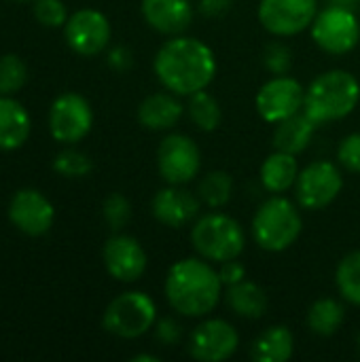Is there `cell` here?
Returning a JSON list of instances; mask_svg holds the SVG:
<instances>
[{
  "mask_svg": "<svg viewBox=\"0 0 360 362\" xmlns=\"http://www.w3.org/2000/svg\"><path fill=\"white\" fill-rule=\"evenodd\" d=\"M30 136V115L11 95L0 98V148L15 151Z\"/></svg>",
  "mask_w": 360,
  "mask_h": 362,
  "instance_id": "cell-21",
  "label": "cell"
},
{
  "mask_svg": "<svg viewBox=\"0 0 360 362\" xmlns=\"http://www.w3.org/2000/svg\"><path fill=\"white\" fill-rule=\"evenodd\" d=\"M299 165L295 155L284 153V151H274L261 165L259 178L261 185L265 187V191L274 193V195H282L286 193L291 187H295L297 176H299Z\"/></svg>",
  "mask_w": 360,
  "mask_h": 362,
  "instance_id": "cell-22",
  "label": "cell"
},
{
  "mask_svg": "<svg viewBox=\"0 0 360 362\" xmlns=\"http://www.w3.org/2000/svg\"><path fill=\"white\" fill-rule=\"evenodd\" d=\"M225 301L236 316L246 318V320H257V318L265 316V312L269 308L267 293L259 284L248 282V280L227 286Z\"/></svg>",
  "mask_w": 360,
  "mask_h": 362,
  "instance_id": "cell-23",
  "label": "cell"
},
{
  "mask_svg": "<svg viewBox=\"0 0 360 362\" xmlns=\"http://www.w3.org/2000/svg\"><path fill=\"white\" fill-rule=\"evenodd\" d=\"M170 308L187 318H206L223 297V282L210 261L189 257L176 261L163 284Z\"/></svg>",
  "mask_w": 360,
  "mask_h": 362,
  "instance_id": "cell-2",
  "label": "cell"
},
{
  "mask_svg": "<svg viewBox=\"0 0 360 362\" xmlns=\"http://www.w3.org/2000/svg\"><path fill=\"white\" fill-rule=\"evenodd\" d=\"M102 257L106 272L119 282H136L146 272V252L132 235H112L104 244Z\"/></svg>",
  "mask_w": 360,
  "mask_h": 362,
  "instance_id": "cell-17",
  "label": "cell"
},
{
  "mask_svg": "<svg viewBox=\"0 0 360 362\" xmlns=\"http://www.w3.org/2000/svg\"><path fill=\"white\" fill-rule=\"evenodd\" d=\"M28 81V66L19 55H2L0 57V93L13 95Z\"/></svg>",
  "mask_w": 360,
  "mask_h": 362,
  "instance_id": "cell-29",
  "label": "cell"
},
{
  "mask_svg": "<svg viewBox=\"0 0 360 362\" xmlns=\"http://www.w3.org/2000/svg\"><path fill=\"white\" fill-rule=\"evenodd\" d=\"M259 21L274 36H295L312 25L318 15V0H261Z\"/></svg>",
  "mask_w": 360,
  "mask_h": 362,
  "instance_id": "cell-11",
  "label": "cell"
},
{
  "mask_svg": "<svg viewBox=\"0 0 360 362\" xmlns=\"http://www.w3.org/2000/svg\"><path fill=\"white\" fill-rule=\"evenodd\" d=\"M337 161L352 174H360V132L346 136L337 146Z\"/></svg>",
  "mask_w": 360,
  "mask_h": 362,
  "instance_id": "cell-34",
  "label": "cell"
},
{
  "mask_svg": "<svg viewBox=\"0 0 360 362\" xmlns=\"http://www.w3.org/2000/svg\"><path fill=\"white\" fill-rule=\"evenodd\" d=\"M316 127L318 125L301 110V112L276 123L272 144H274L276 151H284V153H291V155L297 157L310 146Z\"/></svg>",
  "mask_w": 360,
  "mask_h": 362,
  "instance_id": "cell-20",
  "label": "cell"
},
{
  "mask_svg": "<svg viewBox=\"0 0 360 362\" xmlns=\"http://www.w3.org/2000/svg\"><path fill=\"white\" fill-rule=\"evenodd\" d=\"M144 21L159 34H182L193 21L191 0H142Z\"/></svg>",
  "mask_w": 360,
  "mask_h": 362,
  "instance_id": "cell-18",
  "label": "cell"
},
{
  "mask_svg": "<svg viewBox=\"0 0 360 362\" xmlns=\"http://www.w3.org/2000/svg\"><path fill=\"white\" fill-rule=\"evenodd\" d=\"M301 229V212L282 195H274L263 202L252 218V238L257 246L267 252H282L291 248L299 240Z\"/></svg>",
  "mask_w": 360,
  "mask_h": 362,
  "instance_id": "cell-4",
  "label": "cell"
},
{
  "mask_svg": "<svg viewBox=\"0 0 360 362\" xmlns=\"http://www.w3.org/2000/svg\"><path fill=\"white\" fill-rule=\"evenodd\" d=\"M216 272H219V278H221L223 286H233V284L246 280V267L238 259L221 263V267Z\"/></svg>",
  "mask_w": 360,
  "mask_h": 362,
  "instance_id": "cell-36",
  "label": "cell"
},
{
  "mask_svg": "<svg viewBox=\"0 0 360 362\" xmlns=\"http://www.w3.org/2000/svg\"><path fill=\"white\" fill-rule=\"evenodd\" d=\"M233 0H199L197 11L206 17H223L231 11Z\"/></svg>",
  "mask_w": 360,
  "mask_h": 362,
  "instance_id": "cell-37",
  "label": "cell"
},
{
  "mask_svg": "<svg viewBox=\"0 0 360 362\" xmlns=\"http://www.w3.org/2000/svg\"><path fill=\"white\" fill-rule=\"evenodd\" d=\"M157 322L155 301L140 291H129L115 297L102 318V325L108 333L121 339H138L149 333Z\"/></svg>",
  "mask_w": 360,
  "mask_h": 362,
  "instance_id": "cell-6",
  "label": "cell"
},
{
  "mask_svg": "<svg viewBox=\"0 0 360 362\" xmlns=\"http://www.w3.org/2000/svg\"><path fill=\"white\" fill-rule=\"evenodd\" d=\"M185 104L180 95L172 91H157L146 95L138 106V121L149 132H168L172 129L185 112Z\"/></svg>",
  "mask_w": 360,
  "mask_h": 362,
  "instance_id": "cell-19",
  "label": "cell"
},
{
  "mask_svg": "<svg viewBox=\"0 0 360 362\" xmlns=\"http://www.w3.org/2000/svg\"><path fill=\"white\" fill-rule=\"evenodd\" d=\"M360 102L359 78L342 68L318 74L306 89L303 112L316 123H333L346 119Z\"/></svg>",
  "mask_w": 360,
  "mask_h": 362,
  "instance_id": "cell-3",
  "label": "cell"
},
{
  "mask_svg": "<svg viewBox=\"0 0 360 362\" xmlns=\"http://www.w3.org/2000/svg\"><path fill=\"white\" fill-rule=\"evenodd\" d=\"M335 284L339 295L360 308V250H354L342 259L335 272Z\"/></svg>",
  "mask_w": 360,
  "mask_h": 362,
  "instance_id": "cell-28",
  "label": "cell"
},
{
  "mask_svg": "<svg viewBox=\"0 0 360 362\" xmlns=\"http://www.w3.org/2000/svg\"><path fill=\"white\" fill-rule=\"evenodd\" d=\"M153 68L168 91L189 98L214 81L216 57L204 40L176 34L159 47Z\"/></svg>",
  "mask_w": 360,
  "mask_h": 362,
  "instance_id": "cell-1",
  "label": "cell"
},
{
  "mask_svg": "<svg viewBox=\"0 0 360 362\" xmlns=\"http://www.w3.org/2000/svg\"><path fill=\"white\" fill-rule=\"evenodd\" d=\"M17 2H25V0H17Z\"/></svg>",
  "mask_w": 360,
  "mask_h": 362,
  "instance_id": "cell-41",
  "label": "cell"
},
{
  "mask_svg": "<svg viewBox=\"0 0 360 362\" xmlns=\"http://www.w3.org/2000/svg\"><path fill=\"white\" fill-rule=\"evenodd\" d=\"M314 42L329 55L350 53L360 40L359 17L352 8L331 4L325 11H318L316 19L310 25Z\"/></svg>",
  "mask_w": 360,
  "mask_h": 362,
  "instance_id": "cell-7",
  "label": "cell"
},
{
  "mask_svg": "<svg viewBox=\"0 0 360 362\" xmlns=\"http://www.w3.org/2000/svg\"><path fill=\"white\" fill-rule=\"evenodd\" d=\"M331 4H339V6H348V8H354L356 4H360V0H331Z\"/></svg>",
  "mask_w": 360,
  "mask_h": 362,
  "instance_id": "cell-40",
  "label": "cell"
},
{
  "mask_svg": "<svg viewBox=\"0 0 360 362\" xmlns=\"http://www.w3.org/2000/svg\"><path fill=\"white\" fill-rule=\"evenodd\" d=\"M11 223L25 235H45L55 221L53 204L36 189H21L13 195L8 206Z\"/></svg>",
  "mask_w": 360,
  "mask_h": 362,
  "instance_id": "cell-15",
  "label": "cell"
},
{
  "mask_svg": "<svg viewBox=\"0 0 360 362\" xmlns=\"http://www.w3.org/2000/svg\"><path fill=\"white\" fill-rule=\"evenodd\" d=\"M344 189L342 170L333 161L308 163L295 182V195L303 210H323L337 199Z\"/></svg>",
  "mask_w": 360,
  "mask_h": 362,
  "instance_id": "cell-8",
  "label": "cell"
},
{
  "mask_svg": "<svg viewBox=\"0 0 360 362\" xmlns=\"http://www.w3.org/2000/svg\"><path fill=\"white\" fill-rule=\"evenodd\" d=\"M91 159L81 153V151H74V148H68V151H62L55 161H53V170L66 178H83L91 172Z\"/></svg>",
  "mask_w": 360,
  "mask_h": 362,
  "instance_id": "cell-30",
  "label": "cell"
},
{
  "mask_svg": "<svg viewBox=\"0 0 360 362\" xmlns=\"http://www.w3.org/2000/svg\"><path fill=\"white\" fill-rule=\"evenodd\" d=\"M344 318H346L344 305L337 299L325 297V299H318L310 308V312H308V327L318 337H331V335L337 333V329L342 327Z\"/></svg>",
  "mask_w": 360,
  "mask_h": 362,
  "instance_id": "cell-25",
  "label": "cell"
},
{
  "mask_svg": "<svg viewBox=\"0 0 360 362\" xmlns=\"http://www.w3.org/2000/svg\"><path fill=\"white\" fill-rule=\"evenodd\" d=\"M34 15L47 28H62L68 21L66 4L62 0H36Z\"/></svg>",
  "mask_w": 360,
  "mask_h": 362,
  "instance_id": "cell-33",
  "label": "cell"
},
{
  "mask_svg": "<svg viewBox=\"0 0 360 362\" xmlns=\"http://www.w3.org/2000/svg\"><path fill=\"white\" fill-rule=\"evenodd\" d=\"M157 168L168 185H189L202 170L199 146L185 134H168L157 148Z\"/></svg>",
  "mask_w": 360,
  "mask_h": 362,
  "instance_id": "cell-9",
  "label": "cell"
},
{
  "mask_svg": "<svg viewBox=\"0 0 360 362\" xmlns=\"http://www.w3.org/2000/svg\"><path fill=\"white\" fill-rule=\"evenodd\" d=\"M108 64L115 68V70H127L129 66H132V53H129V49H125V47H115L110 53H108Z\"/></svg>",
  "mask_w": 360,
  "mask_h": 362,
  "instance_id": "cell-38",
  "label": "cell"
},
{
  "mask_svg": "<svg viewBox=\"0 0 360 362\" xmlns=\"http://www.w3.org/2000/svg\"><path fill=\"white\" fill-rule=\"evenodd\" d=\"M231 195H233V178L229 172H223V170L208 172L197 185V197L202 199L204 206L212 210L227 206Z\"/></svg>",
  "mask_w": 360,
  "mask_h": 362,
  "instance_id": "cell-27",
  "label": "cell"
},
{
  "mask_svg": "<svg viewBox=\"0 0 360 362\" xmlns=\"http://www.w3.org/2000/svg\"><path fill=\"white\" fill-rule=\"evenodd\" d=\"M240 346V333L223 318H206L189 335V354L199 362L229 361Z\"/></svg>",
  "mask_w": 360,
  "mask_h": 362,
  "instance_id": "cell-13",
  "label": "cell"
},
{
  "mask_svg": "<svg viewBox=\"0 0 360 362\" xmlns=\"http://www.w3.org/2000/svg\"><path fill=\"white\" fill-rule=\"evenodd\" d=\"M66 40L79 55H98L110 42V21L104 13L95 8H81L68 17L64 25Z\"/></svg>",
  "mask_w": 360,
  "mask_h": 362,
  "instance_id": "cell-14",
  "label": "cell"
},
{
  "mask_svg": "<svg viewBox=\"0 0 360 362\" xmlns=\"http://www.w3.org/2000/svg\"><path fill=\"white\" fill-rule=\"evenodd\" d=\"M263 64H265L267 72H272L274 76L289 74L291 68H293V51H291V47H286L280 40H272L263 51Z\"/></svg>",
  "mask_w": 360,
  "mask_h": 362,
  "instance_id": "cell-32",
  "label": "cell"
},
{
  "mask_svg": "<svg viewBox=\"0 0 360 362\" xmlns=\"http://www.w3.org/2000/svg\"><path fill=\"white\" fill-rule=\"evenodd\" d=\"M132 362H159V356H153V354H138L134 356Z\"/></svg>",
  "mask_w": 360,
  "mask_h": 362,
  "instance_id": "cell-39",
  "label": "cell"
},
{
  "mask_svg": "<svg viewBox=\"0 0 360 362\" xmlns=\"http://www.w3.org/2000/svg\"><path fill=\"white\" fill-rule=\"evenodd\" d=\"M202 210V199L197 193H191L185 189V185H168L161 191L155 193L151 202L153 216L172 229H180L197 218Z\"/></svg>",
  "mask_w": 360,
  "mask_h": 362,
  "instance_id": "cell-16",
  "label": "cell"
},
{
  "mask_svg": "<svg viewBox=\"0 0 360 362\" xmlns=\"http://www.w3.org/2000/svg\"><path fill=\"white\" fill-rule=\"evenodd\" d=\"M155 339L163 346V348H170V346H178L180 339H182V325L172 318V316H166V318H159L155 322Z\"/></svg>",
  "mask_w": 360,
  "mask_h": 362,
  "instance_id": "cell-35",
  "label": "cell"
},
{
  "mask_svg": "<svg viewBox=\"0 0 360 362\" xmlns=\"http://www.w3.org/2000/svg\"><path fill=\"white\" fill-rule=\"evenodd\" d=\"M295 352V337L289 327L276 325L265 329L250 348V356L257 362H286Z\"/></svg>",
  "mask_w": 360,
  "mask_h": 362,
  "instance_id": "cell-24",
  "label": "cell"
},
{
  "mask_svg": "<svg viewBox=\"0 0 360 362\" xmlns=\"http://www.w3.org/2000/svg\"><path fill=\"white\" fill-rule=\"evenodd\" d=\"M102 214H104V221L108 223V227L112 231H121L132 218V204L127 202L125 195L112 193L106 197V202L102 206Z\"/></svg>",
  "mask_w": 360,
  "mask_h": 362,
  "instance_id": "cell-31",
  "label": "cell"
},
{
  "mask_svg": "<svg viewBox=\"0 0 360 362\" xmlns=\"http://www.w3.org/2000/svg\"><path fill=\"white\" fill-rule=\"evenodd\" d=\"M187 115H189L191 123L202 132H214L223 121V110H221L219 100L212 93H208L206 89L189 95Z\"/></svg>",
  "mask_w": 360,
  "mask_h": 362,
  "instance_id": "cell-26",
  "label": "cell"
},
{
  "mask_svg": "<svg viewBox=\"0 0 360 362\" xmlns=\"http://www.w3.org/2000/svg\"><path fill=\"white\" fill-rule=\"evenodd\" d=\"M191 242L202 259L219 265L231 259H240L246 248L242 225L233 216L223 212L199 216L191 229Z\"/></svg>",
  "mask_w": 360,
  "mask_h": 362,
  "instance_id": "cell-5",
  "label": "cell"
},
{
  "mask_svg": "<svg viewBox=\"0 0 360 362\" xmlns=\"http://www.w3.org/2000/svg\"><path fill=\"white\" fill-rule=\"evenodd\" d=\"M93 125L91 104L74 91L62 93L55 98L49 110V129L57 142L74 144L83 140Z\"/></svg>",
  "mask_w": 360,
  "mask_h": 362,
  "instance_id": "cell-12",
  "label": "cell"
},
{
  "mask_svg": "<svg viewBox=\"0 0 360 362\" xmlns=\"http://www.w3.org/2000/svg\"><path fill=\"white\" fill-rule=\"evenodd\" d=\"M303 102H306V87L289 74L272 76L257 91V98H255L257 112L261 115L263 121L272 125L301 112Z\"/></svg>",
  "mask_w": 360,
  "mask_h": 362,
  "instance_id": "cell-10",
  "label": "cell"
}]
</instances>
